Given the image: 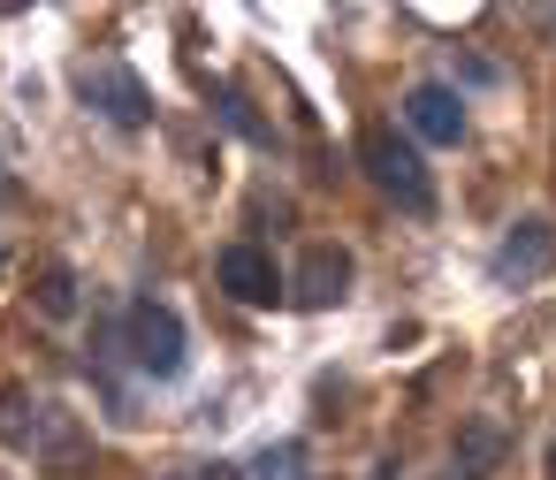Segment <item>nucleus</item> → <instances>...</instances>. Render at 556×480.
<instances>
[{"label":"nucleus","instance_id":"1","mask_svg":"<svg viewBox=\"0 0 556 480\" xmlns=\"http://www.w3.org/2000/svg\"><path fill=\"white\" fill-rule=\"evenodd\" d=\"M358 168H366L374 191L396 199L404 214H434V176H427V161H419L412 138H396V130H366V138H358Z\"/></svg>","mask_w":556,"mask_h":480},{"label":"nucleus","instance_id":"2","mask_svg":"<svg viewBox=\"0 0 556 480\" xmlns=\"http://www.w3.org/2000/svg\"><path fill=\"white\" fill-rule=\"evenodd\" d=\"M123 343H130V366L138 374H153V381H176L184 374V320H176V305L138 298L130 320H123Z\"/></svg>","mask_w":556,"mask_h":480},{"label":"nucleus","instance_id":"3","mask_svg":"<svg viewBox=\"0 0 556 480\" xmlns=\"http://www.w3.org/2000/svg\"><path fill=\"white\" fill-rule=\"evenodd\" d=\"M548 267H556V229H548L541 214L510 222V229H503V244H495V260H488V275H495V282H510V290L548 282Z\"/></svg>","mask_w":556,"mask_h":480},{"label":"nucleus","instance_id":"4","mask_svg":"<svg viewBox=\"0 0 556 480\" xmlns=\"http://www.w3.org/2000/svg\"><path fill=\"white\" fill-rule=\"evenodd\" d=\"M24 457H31V465H47V472H85V457H92V434H85V419H77L70 404L39 396V419H31V442H24Z\"/></svg>","mask_w":556,"mask_h":480},{"label":"nucleus","instance_id":"5","mask_svg":"<svg viewBox=\"0 0 556 480\" xmlns=\"http://www.w3.org/2000/svg\"><path fill=\"white\" fill-rule=\"evenodd\" d=\"M290 298L313 305V313L343 305V298H351V252H343V244H305V252H298V275H290Z\"/></svg>","mask_w":556,"mask_h":480},{"label":"nucleus","instance_id":"6","mask_svg":"<svg viewBox=\"0 0 556 480\" xmlns=\"http://www.w3.org/2000/svg\"><path fill=\"white\" fill-rule=\"evenodd\" d=\"M77 85H85V100H92V108H100L115 130H146V123H153V100H146V85H138L130 70L100 62V70H85Z\"/></svg>","mask_w":556,"mask_h":480},{"label":"nucleus","instance_id":"7","mask_svg":"<svg viewBox=\"0 0 556 480\" xmlns=\"http://www.w3.org/2000/svg\"><path fill=\"white\" fill-rule=\"evenodd\" d=\"M404 130L427 138V146H457L465 138V100L450 85H412L404 92Z\"/></svg>","mask_w":556,"mask_h":480},{"label":"nucleus","instance_id":"8","mask_svg":"<svg viewBox=\"0 0 556 480\" xmlns=\"http://www.w3.org/2000/svg\"><path fill=\"white\" fill-rule=\"evenodd\" d=\"M214 275H222V290H229L237 305H275V298H282V275H275V260H267L260 244H222Z\"/></svg>","mask_w":556,"mask_h":480},{"label":"nucleus","instance_id":"9","mask_svg":"<svg viewBox=\"0 0 556 480\" xmlns=\"http://www.w3.org/2000/svg\"><path fill=\"white\" fill-rule=\"evenodd\" d=\"M495 465H503V427L495 419H465L457 427V472L465 480H488Z\"/></svg>","mask_w":556,"mask_h":480},{"label":"nucleus","instance_id":"10","mask_svg":"<svg viewBox=\"0 0 556 480\" xmlns=\"http://www.w3.org/2000/svg\"><path fill=\"white\" fill-rule=\"evenodd\" d=\"M31 305H39L47 320H70V313H77V267L47 260V267L31 275Z\"/></svg>","mask_w":556,"mask_h":480},{"label":"nucleus","instance_id":"11","mask_svg":"<svg viewBox=\"0 0 556 480\" xmlns=\"http://www.w3.org/2000/svg\"><path fill=\"white\" fill-rule=\"evenodd\" d=\"M31 419H39L31 381H0V442H9V450H24V442H31Z\"/></svg>","mask_w":556,"mask_h":480},{"label":"nucleus","instance_id":"12","mask_svg":"<svg viewBox=\"0 0 556 480\" xmlns=\"http://www.w3.org/2000/svg\"><path fill=\"white\" fill-rule=\"evenodd\" d=\"M252 480H305V442H275V450L252 465Z\"/></svg>","mask_w":556,"mask_h":480},{"label":"nucleus","instance_id":"13","mask_svg":"<svg viewBox=\"0 0 556 480\" xmlns=\"http://www.w3.org/2000/svg\"><path fill=\"white\" fill-rule=\"evenodd\" d=\"M222 123H229L237 138H252V146H267V123H260V115L244 108V92H237V85H222Z\"/></svg>","mask_w":556,"mask_h":480},{"label":"nucleus","instance_id":"14","mask_svg":"<svg viewBox=\"0 0 556 480\" xmlns=\"http://www.w3.org/2000/svg\"><path fill=\"white\" fill-rule=\"evenodd\" d=\"M533 24H541V39H548V47H556V9H541V16H533Z\"/></svg>","mask_w":556,"mask_h":480},{"label":"nucleus","instance_id":"15","mask_svg":"<svg viewBox=\"0 0 556 480\" xmlns=\"http://www.w3.org/2000/svg\"><path fill=\"white\" fill-rule=\"evenodd\" d=\"M548 480H556V434H548Z\"/></svg>","mask_w":556,"mask_h":480},{"label":"nucleus","instance_id":"16","mask_svg":"<svg viewBox=\"0 0 556 480\" xmlns=\"http://www.w3.org/2000/svg\"><path fill=\"white\" fill-rule=\"evenodd\" d=\"M0 260H9V252H0Z\"/></svg>","mask_w":556,"mask_h":480},{"label":"nucleus","instance_id":"17","mask_svg":"<svg viewBox=\"0 0 556 480\" xmlns=\"http://www.w3.org/2000/svg\"><path fill=\"white\" fill-rule=\"evenodd\" d=\"M305 480H313V472H305Z\"/></svg>","mask_w":556,"mask_h":480}]
</instances>
